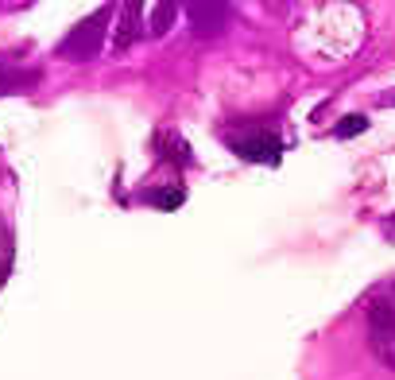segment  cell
<instances>
[{"label":"cell","instance_id":"cell-8","mask_svg":"<svg viewBox=\"0 0 395 380\" xmlns=\"http://www.w3.org/2000/svg\"><path fill=\"white\" fill-rule=\"evenodd\" d=\"M148 198H152L159 210H178V206H182V190H152Z\"/></svg>","mask_w":395,"mask_h":380},{"label":"cell","instance_id":"cell-9","mask_svg":"<svg viewBox=\"0 0 395 380\" xmlns=\"http://www.w3.org/2000/svg\"><path fill=\"white\" fill-rule=\"evenodd\" d=\"M392 295H395V288H392Z\"/></svg>","mask_w":395,"mask_h":380},{"label":"cell","instance_id":"cell-6","mask_svg":"<svg viewBox=\"0 0 395 380\" xmlns=\"http://www.w3.org/2000/svg\"><path fill=\"white\" fill-rule=\"evenodd\" d=\"M175 16H178V4H155V16H152V35L155 39H163V35L171 31Z\"/></svg>","mask_w":395,"mask_h":380},{"label":"cell","instance_id":"cell-3","mask_svg":"<svg viewBox=\"0 0 395 380\" xmlns=\"http://www.w3.org/2000/svg\"><path fill=\"white\" fill-rule=\"evenodd\" d=\"M229 148H233L240 160L248 163H279V140L275 136H248V140H229Z\"/></svg>","mask_w":395,"mask_h":380},{"label":"cell","instance_id":"cell-4","mask_svg":"<svg viewBox=\"0 0 395 380\" xmlns=\"http://www.w3.org/2000/svg\"><path fill=\"white\" fill-rule=\"evenodd\" d=\"M229 20H233V8H229V4H190V24L198 35L225 31Z\"/></svg>","mask_w":395,"mask_h":380},{"label":"cell","instance_id":"cell-1","mask_svg":"<svg viewBox=\"0 0 395 380\" xmlns=\"http://www.w3.org/2000/svg\"><path fill=\"white\" fill-rule=\"evenodd\" d=\"M109 16L113 8H97L93 16H85L82 24L74 27V31L66 35V39L59 43V55L70 62H89L93 55H101L105 47V31H109Z\"/></svg>","mask_w":395,"mask_h":380},{"label":"cell","instance_id":"cell-7","mask_svg":"<svg viewBox=\"0 0 395 380\" xmlns=\"http://www.w3.org/2000/svg\"><path fill=\"white\" fill-rule=\"evenodd\" d=\"M364 128H368V117H361V113H349V117H341L333 125V136L337 140H349V136H361Z\"/></svg>","mask_w":395,"mask_h":380},{"label":"cell","instance_id":"cell-5","mask_svg":"<svg viewBox=\"0 0 395 380\" xmlns=\"http://www.w3.org/2000/svg\"><path fill=\"white\" fill-rule=\"evenodd\" d=\"M140 16H143L140 4H124V8H120V16H117V31H113V51H117V55H124L128 47H132V43L140 39Z\"/></svg>","mask_w":395,"mask_h":380},{"label":"cell","instance_id":"cell-2","mask_svg":"<svg viewBox=\"0 0 395 380\" xmlns=\"http://www.w3.org/2000/svg\"><path fill=\"white\" fill-rule=\"evenodd\" d=\"M368 346L380 357V365L395 369V307L387 299H376L368 307Z\"/></svg>","mask_w":395,"mask_h":380}]
</instances>
